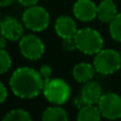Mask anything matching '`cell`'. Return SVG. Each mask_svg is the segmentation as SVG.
Wrapping results in <instances>:
<instances>
[{
  "label": "cell",
  "mask_w": 121,
  "mask_h": 121,
  "mask_svg": "<svg viewBox=\"0 0 121 121\" xmlns=\"http://www.w3.org/2000/svg\"><path fill=\"white\" fill-rule=\"evenodd\" d=\"M54 29L56 34L60 38H70L74 37L78 32L77 23L71 17L69 16H60L55 20Z\"/></svg>",
  "instance_id": "cell-11"
},
{
  "label": "cell",
  "mask_w": 121,
  "mask_h": 121,
  "mask_svg": "<svg viewBox=\"0 0 121 121\" xmlns=\"http://www.w3.org/2000/svg\"><path fill=\"white\" fill-rule=\"evenodd\" d=\"M101 117L102 114L98 106L87 104L79 109L77 121H101Z\"/></svg>",
  "instance_id": "cell-14"
},
{
  "label": "cell",
  "mask_w": 121,
  "mask_h": 121,
  "mask_svg": "<svg viewBox=\"0 0 121 121\" xmlns=\"http://www.w3.org/2000/svg\"><path fill=\"white\" fill-rule=\"evenodd\" d=\"M6 38L3 35H0V49H4L6 46Z\"/></svg>",
  "instance_id": "cell-25"
},
{
  "label": "cell",
  "mask_w": 121,
  "mask_h": 121,
  "mask_svg": "<svg viewBox=\"0 0 121 121\" xmlns=\"http://www.w3.org/2000/svg\"><path fill=\"white\" fill-rule=\"evenodd\" d=\"M45 81L39 71L30 67H21L13 72L10 87L13 94L21 99H32L43 91Z\"/></svg>",
  "instance_id": "cell-1"
},
{
  "label": "cell",
  "mask_w": 121,
  "mask_h": 121,
  "mask_svg": "<svg viewBox=\"0 0 121 121\" xmlns=\"http://www.w3.org/2000/svg\"><path fill=\"white\" fill-rule=\"evenodd\" d=\"M2 121H32V118L27 111L17 108L9 112Z\"/></svg>",
  "instance_id": "cell-16"
},
{
  "label": "cell",
  "mask_w": 121,
  "mask_h": 121,
  "mask_svg": "<svg viewBox=\"0 0 121 121\" xmlns=\"http://www.w3.org/2000/svg\"><path fill=\"white\" fill-rule=\"evenodd\" d=\"M39 73L43 77L44 81L46 82V81H48V80H50V77H51V74H52V68H51L49 65H43L39 69Z\"/></svg>",
  "instance_id": "cell-20"
},
{
  "label": "cell",
  "mask_w": 121,
  "mask_h": 121,
  "mask_svg": "<svg viewBox=\"0 0 121 121\" xmlns=\"http://www.w3.org/2000/svg\"><path fill=\"white\" fill-rule=\"evenodd\" d=\"M8 98V90L2 82H0V104L3 103Z\"/></svg>",
  "instance_id": "cell-21"
},
{
  "label": "cell",
  "mask_w": 121,
  "mask_h": 121,
  "mask_svg": "<svg viewBox=\"0 0 121 121\" xmlns=\"http://www.w3.org/2000/svg\"><path fill=\"white\" fill-rule=\"evenodd\" d=\"M62 47H63V49H64V50H66V51H72V50H74V49H77L73 37L63 38Z\"/></svg>",
  "instance_id": "cell-19"
},
{
  "label": "cell",
  "mask_w": 121,
  "mask_h": 121,
  "mask_svg": "<svg viewBox=\"0 0 121 121\" xmlns=\"http://www.w3.org/2000/svg\"><path fill=\"white\" fill-rule=\"evenodd\" d=\"M120 54H121V53H120Z\"/></svg>",
  "instance_id": "cell-26"
},
{
  "label": "cell",
  "mask_w": 121,
  "mask_h": 121,
  "mask_svg": "<svg viewBox=\"0 0 121 121\" xmlns=\"http://www.w3.org/2000/svg\"><path fill=\"white\" fill-rule=\"evenodd\" d=\"M102 95V87L100 86V84L94 81H88L82 87L80 96L82 97L86 105H96L100 101Z\"/></svg>",
  "instance_id": "cell-10"
},
{
  "label": "cell",
  "mask_w": 121,
  "mask_h": 121,
  "mask_svg": "<svg viewBox=\"0 0 121 121\" xmlns=\"http://www.w3.org/2000/svg\"><path fill=\"white\" fill-rule=\"evenodd\" d=\"M73 104L75 105V106L78 107V108H82L83 106H85V102H84V100L82 99V97L81 96H77L74 98V100H73Z\"/></svg>",
  "instance_id": "cell-23"
},
{
  "label": "cell",
  "mask_w": 121,
  "mask_h": 121,
  "mask_svg": "<svg viewBox=\"0 0 121 121\" xmlns=\"http://www.w3.org/2000/svg\"><path fill=\"white\" fill-rule=\"evenodd\" d=\"M15 0H0V6L3 8V6H9L14 2Z\"/></svg>",
  "instance_id": "cell-24"
},
{
  "label": "cell",
  "mask_w": 121,
  "mask_h": 121,
  "mask_svg": "<svg viewBox=\"0 0 121 121\" xmlns=\"http://www.w3.org/2000/svg\"><path fill=\"white\" fill-rule=\"evenodd\" d=\"M12 66V60L4 49H0V74L5 73Z\"/></svg>",
  "instance_id": "cell-18"
},
{
  "label": "cell",
  "mask_w": 121,
  "mask_h": 121,
  "mask_svg": "<svg viewBox=\"0 0 121 121\" xmlns=\"http://www.w3.org/2000/svg\"><path fill=\"white\" fill-rule=\"evenodd\" d=\"M45 98L54 105H62L70 98V86L62 79H50L45 82L43 89Z\"/></svg>",
  "instance_id": "cell-4"
},
{
  "label": "cell",
  "mask_w": 121,
  "mask_h": 121,
  "mask_svg": "<svg viewBox=\"0 0 121 121\" xmlns=\"http://www.w3.org/2000/svg\"><path fill=\"white\" fill-rule=\"evenodd\" d=\"M68 114L60 105L48 107L42 115V121H68Z\"/></svg>",
  "instance_id": "cell-15"
},
{
  "label": "cell",
  "mask_w": 121,
  "mask_h": 121,
  "mask_svg": "<svg viewBox=\"0 0 121 121\" xmlns=\"http://www.w3.org/2000/svg\"><path fill=\"white\" fill-rule=\"evenodd\" d=\"M98 107L104 118L108 120H117L121 118V97L115 92L103 94Z\"/></svg>",
  "instance_id": "cell-7"
},
{
  "label": "cell",
  "mask_w": 121,
  "mask_h": 121,
  "mask_svg": "<svg viewBox=\"0 0 121 121\" xmlns=\"http://www.w3.org/2000/svg\"><path fill=\"white\" fill-rule=\"evenodd\" d=\"M96 69L94 65L89 63H79L72 69V75L74 80L80 83H86L94 78Z\"/></svg>",
  "instance_id": "cell-13"
},
{
  "label": "cell",
  "mask_w": 121,
  "mask_h": 121,
  "mask_svg": "<svg viewBox=\"0 0 121 121\" xmlns=\"http://www.w3.org/2000/svg\"><path fill=\"white\" fill-rule=\"evenodd\" d=\"M0 33L8 40L16 42L22 37L23 26L17 18L8 16L0 21Z\"/></svg>",
  "instance_id": "cell-8"
},
{
  "label": "cell",
  "mask_w": 121,
  "mask_h": 121,
  "mask_svg": "<svg viewBox=\"0 0 121 121\" xmlns=\"http://www.w3.org/2000/svg\"><path fill=\"white\" fill-rule=\"evenodd\" d=\"M73 39L78 50L87 55L97 54L103 49L104 45L102 35L92 28H84L78 30Z\"/></svg>",
  "instance_id": "cell-2"
},
{
  "label": "cell",
  "mask_w": 121,
  "mask_h": 121,
  "mask_svg": "<svg viewBox=\"0 0 121 121\" xmlns=\"http://www.w3.org/2000/svg\"><path fill=\"white\" fill-rule=\"evenodd\" d=\"M97 9L98 5L92 0H78L73 4L72 12L77 19L88 22L97 18Z\"/></svg>",
  "instance_id": "cell-9"
},
{
  "label": "cell",
  "mask_w": 121,
  "mask_h": 121,
  "mask_svg": "<svg viewBox=\"0 0 121 121\" xmlns=\"http://www.w3.org/2000/svg\"><path fill=\"white\" fill-rule=\"evenodd\" d=\"M21 5L26 6V8H29V6L32 5H36L38 2V0H17Z\"/></svg>",
  "instance_id": "cell-22"
},
{
  "label": "cell",
  "mask_w": 121,
  "mask_h": 121,
  "mask_svg": "<svg viewBox=\"0 0 121 121\" xmlns=\"http://www.w3.org/2000/svg\"><path fill=\"white\" fill-rule=\"evenodd\" d=\"M19 50L26 59L37 60L44 55L45 45L39 37L33 34H28L19 40Z\"/></svg>",
  "instance_id": "cell-6"
},
{
  "label": "cell",
  "mask_w": 121,
  "mask_h": 121,
  "mask_svg": "<svg viewBox=\"0 0 121 121\" xmlns=\"http://www.w3.org/2000/svg\"><path fill=\"white\" fill-rule=\"evenodd\" d=\"M109 34L114 40L121 43V13L109 22Z\"/></svg>",
  "instance_id": "cell-17"
},
{
  "label": "cell",
  "mask_w": 121,
  "mask_h": 121,
  "mask_svg": "<svg viewBox=\"0 0 121 121\" xmlns=\"http://www.w3.org/2000/svg\"><path fill=\"white\" fill-rule=\"evenodd\" d=\"M22 22L27 29L34 32H42L47 29L50 23V14L43 6L32 5L23 12Z\"/></svg>",
  "instance_id": "cell-5"
},
{
  "label": "cell",
  "mask_w": 121,
  "mask_h": 121,
  "mask_svg": "<svg viewBox=\"0 0 121 121\" xmlns=\"http://www.w3.org/2000/svg\"><path fill=\"white\" fill-rule=\"evenodd\" d=\"M92 65L101 74H113L121 68V54L113 49H102L96 54Z\"/></svg>",
  "instance_id": "cell-3"
},
{
  "label": "cell",
  "mask_w": 121,
  "mask_h": 121,
  "mask_svg": "<svg viewBox=\"0 0 121 121\" xmlns=\"http://www.w3.org/2000/svg\"><path fill=\"white\" fill-rule=\"evenodd\" d=\"M118 14L117 5L114 0H102L98 4L97 18L104 23H109Z\"/></svg>",
  "instance_id": "cell-12"
}]
</instances>
